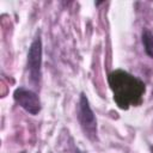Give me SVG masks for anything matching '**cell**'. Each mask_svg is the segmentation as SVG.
Listing matches in <instances>:
<instances>
[{
	"label": "cell",
	"mask_w": 153,
	"mask_h": 153,
	"mask_svg": "<svg viewBox=\"0 0 153 153\" xmlns=\"http://www.w3.org/2000/svg\"><path fill=\"white\" fill-rule=\"evenodd\" d=\"M108 82L114 94V100L120 109L127 110L129 106H136L142 102L146 91L143 81L130 73L117 69L109 74Z\"/></svg>",
	"instance_id": "6da1fadb"
},
{
	"label": "cell",
	"mask_w": 153,
	"mask_h": 153,
	"mask_svg": "<svg viewBox=\"0 0 153 153\" xmlns=\"http://www.w3.org/2000/svg\"><path fill=\"white\" fill-rule=\"evenodd\" d=\"M42 38L41 33L38 32L35 39L31 42L29 51H27V60L26 67L29 72V81L36 87H39L41 76H42Z\"/></svg>",
	"instance_id": "7a4b0ae2"
},
{
	"label": "cell",
	"mask_w": 153,
	"mask_h": 153,
	"mask_svg": "<svg viewBox=\"0 0 153 153\" xmlns=\"http://www.w3.org/2000/svg\"><path fill=\"white\" fill-rule=\"evenodd\" d=\"M78 120L80 127L90 140H97V120L93 110L90 106V102L84 92L80 93L78 103Z\"/></svg>",
	"instance_id": "3957f363"
},
{
	"label": "cell",
	"mask_w": 153,
	"mask_h": 153,
	"mask_svg": "<svg viewBox=\"0 0 153 153\" xmlns=\"http://www.w3.org/2000/svg\"><path fill=\"white\" fill-rule=\"evenodd\" d=\"M13 99L22 109H24L30 115L33 116L38 115L42 109V104L38 94L30 88L26 87L16 88L13 92Z\"/></svg>",
	"instance_id": "277c9868"
},
{
	"label": "cell",
	"mask_w": 153,
	"mask_h": 153,
	"mask_svg": "<svg viewBox=\"0 0 153 153\" xmlns=\"http://www.w3.org/2000/svg\"><path fill=\"white\" fill-rule=\"evenodd\" d=\"M142 43H143L146 54L153 59V33L149 30L142 31Z\"/></svg>",
	"instance_id": "5b68a950"
},
{
	"label": "cell",
	"mask_w": 153,
	"mask_h": 153,
	"mask_svg": "<svg viewBox=\"0 0 153 153\" xmlns=\"http://www.w3.org/2000/svg\"><path fill=\"white\" fill-rule=\"evenodd\" d=\"M76 153H80V152H79V151H76Z\"/></svg>",
	"instance_id": "8992f818"
}]
</instances>
